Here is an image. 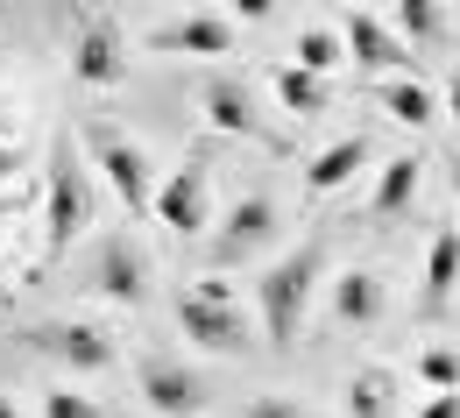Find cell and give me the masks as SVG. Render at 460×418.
Listing matches in <instances>:
<instances>
[{
  "label": "cell",
  "instance_id": "5",
  "mask_svg": "<svg viewBox=\"0 0 460 418\" xmlns=\"http://www.w3.org/2000/svg\"><path fill=\"white\" fill-rule=\"evenodd\" d=\"M85 227H93V184H85V171H78L71 142H58L50 178H43V235H50V255H64Z\"/></svg>",
  "mask_w": 460,
  "mask_h": 418
},
{
  "label": "cell",
  "instance_id": "23",
  "mask_svg": "<svg viewBox=\"0 0 460 418\" xmlns=\"http://www.w3.org/2000/svg\"><path fill=\"white\" fill-rule=\"evenodd\" d=\"M411 376L425 390H460V348H425V355L411 361Z\"/></svg>",
  "mask_w": 460,
  "mask_h": 418
},
{
  "label": "cell",
  "instance_id": "20",
  "mask_svg": "<svg viewBox=\"0 0 460 418\" xmlns=\"http://www.w3.org/2000/svg\"><path fill=\"white\" fill-rule=\"evenodd\" d=\"M270 93H277V107L297 114V120H312L326 107V78H319V71H297V64H284V71L270 78Z\"/></svg>",
  "mask_w": 460,
  "mask_h": 418
},
{
  "label": "cell",
  "instance_id": "14",
  "mask_svg": "<svg viewBox=\"0 0 460 418\" xmlns=\"http://www.w3.org/2000/svg\"><path fill=\"white\" fill-rule=\"evenodd\" d=\"M361 164H368V142H361V135H341V142H326V149L305 164V191L326 199V191H341V184L361 178Z\"/></svg>",
  "mask_w": 460,
  "mask_h": 418
},
{
  "label": "cell",
  "instance_id": "26",
  "mask_svg": "<svg viewBox=\"0 0 460 418\" xmlns=\"http://www.w3.org/2000/svg\"><path fill=\"white\" fill-rule=\"evenodd\" d=\"M411 418H460V390H425V405Z\"/></svg>",
  "mask_w": 460,
  "mask_h": 418
},
{
  "label": "cell",
  "instance_id": "29",
  "mask_svg": "<svg viewBox=\"0 0 460 418\" xmlns=\"http://www.w3.org/2000/svg\"><path fill=\"white\" fill-rule=\"evenodd\" d=\"M14 171H22V149H14V142H0V184H14Z\"/></svg>",
  "mask_w": 460,
  "mask_h": 418
},
{
  "label": "cell",
  "instance_id": "32",
  "mask_svg": "<svg viewBox=\"0 0 460 418\" xmlns=\"http://www.w3.org/2000/svg\"><path fill=\"white\" fill-rule=\"evenodd\" d=\"M454 191H460V171H454Z\"/></svg>",
  "mask_w": 460,
  "mask_h": 418
},
{
  "label": "cell",
  "instance_id": "10",
  "mask_svg": "<svg viewBox=\"0 0 460 418\" xmlns=\"http://www.w3.org/2000/svg\"><path fill=\"white\" fill-rule=\"evenodd\" d=\"M347 64H361V71H376V78H397V71H411V43H403L390 22H376L368 7H354L347 14Z\"/></svg>",
  "mask_w": 460,
  "mask_h": 418
},
{
  "label": "cell",
  "instance_id": "2",
  "mask_svg": "<svg viewBox=\"0 0 460 418\" xmlns=\"http://www.w3.org/2000/svg\"><path fill=\"white\" fill-rule=\"evenodd\" d=\"M177 334L199 348V355H248V319H241V298L227 291V277H199L177 291Z\"/></svg>",
  "mask_w": 460,
  "mask_h": 418
},
{
  "label": "cell",
  "instance_id": "4",
  "mask_svg": "<svg viewBox=\"0 0 460 418\" xmlns=\"http://www.w3.org/2000/svg\"><path fill=\"white\" fill-rule=\"evenodd\" d=\"M22 348H36L43 361H58L71 376H107L120 361L114 334L93 326V319H36V326H22Z\"/></svg>",
  "mask_w": 460,
  "mask_h": 418
},
{
  "label": "cell",
  "instance_id": "19",
  "mask_svg": "<svg viewBox=\"0 0 460 418\" xmlns=\"http://www.w3.org/2000/svg\"><path fill=\"white\" fill-rule=\"evenodd\" d=\"M411 199H418V156H390V164H383V178H376L368 213H376V220H397Z\"/></svg>",
  "mask_w": 460,
  "mask_h": 418
},
{
  "label": "cell",
  "instance_id": "13",
  "mask_svg": "<svg viewBox=\"0 0 460 418\" xmlns=\"http://www.w3.org/2000/svg\"><path fill=\"white\" fill-rule=\"evenodd\" d=\"M383 305H390V291H383V277H376V270H341V277H333V291H326V312H333V326H347V334L376 326V319H383Z\"/></svg>",
  "mask_w": 460,
  "mask_h": 418
},
{
  "label": "cell",
  "instance_id": "21",
  "mask_svg": "<svg viewBox=\"0 0 460 418\" xmlns=\"http://www.w3.org/2000/svg\"><path fill=\"white\" fill-rule=\"evenodd\" d=\"M297 71H319V78H326V71H341L347 64V36L341 29H297Z\"/></svg>",
  "mask_w": 460,
  "mask_h": 418
},
{
  "label": "cell",
  "instance_id": "24",
  "mask_svg": "<svg viewBox=\"0 0 460 418\" xmlns=\"http://www.w3.org/2000/svg\"><path fill=\"white\" fill-rule=\"evenodd\" d=\"M43 418H100V405L85 390H71V383H50L43 390Z\"/></svg>",
  "mask_w": 460,
  "mask_h": 418
},
{
  "label": "cell",
  "instance_id": "25",
  "mask_svg": "<svg viewBox=\"0 0 460 418\" xmlns=\"http://www.w3.org/2000/svg\"><path fill=\"white\" fill-rule=\"evenodd\" d=\"M241 418H305L297 397H255V405H241Z\"/></svg>",
  "mask_w": 460,
  "mask_h": 418
},
{
  "label": "cell",
  "instance_id": "12",
  "mask_svg": "<svg viewBox=\"0 0 460 418\" xmlns=\"http://www.w3.org/2000/svg\"><path fill=\"white\" fill-rule=\"evenodd\" d=\"M142 405L156 418H199L206 412V383L184 361H142Z\"/></svg>",
  "mask_w": 460,
  "mask_h": 418
},
{
  "label": "cell",
  "instance_id": "30",
  "mask_svg": "<svg viewBox=\"0 0 460 418\" xmlns=\"http://www.w3.org/2000/svg\"><path fill=\"white\" fill-rule=\"evenodd\" d=\"M0 418H22V412H14V397H0Z\"/></svg>",
  "mask_w": 460,
  "mask_h": 418
},
{
  "label": "cell",
  "instance_id": "11",
  "mask_svg": "<svg viewBox=\"0 0 460 418\" xmlns=\"http://www.w3.org/2000/svg\"><path fill=\"white\" fill-rule=\"evenodd\" d=\"M93 291H100L107 305H142V298H149V255H142L128 235H107V241H100Z\"/></svg>",
  "mask_w": 460,
  "mask_h": 418
},
{
  "label": "cell",
  "instance_id": "7",
  "mask_svg": "<svg viewBox=\"0 0 460 418\" xmlns=\"http://www.w3.org/2000/svg\"><path fill=\"white\" fill-rule=\"evenodd\" d=\"M277 235H284L277 199H270V191H241L227 206V220H220V235H213V262H220V270H227V262H255Z\"/></svg>",
  "mask_w": 460,
  "mask_h": 418
},
{
  "label": "cell",
  "instance_id": "17",
  "mask_svg": "<svg viewBox=\"0 0 460 418\" xmlns=\"http://www.w3.org/2000/svg\"><path fill=\"white\" fill-rule=\"evenodd\" d=\"M376 100H383V114L403 120V128H432V120L447 114V107H439V93H432L425 78H411V71L383 78V93H376Z\"/></svg>",
  "mask_w": 460,
  "mask_h": 418
},
{
  "label": "cell",
  "instance_id": "31",
  "mask_svg": "<svg viewBox=\"0 0 460 418\" xmlns=\"http://www.w3.org/2000/svg\"><path fill=\"white\" fill-rule=\"evenodd\" d=\"M319 7H354V0H319Z\"/></svg>",
  "mask_w": 460,
  "mask_h": 418
},
{
  "label": "cell",
  "instance_id": "18",
  "mask_svg": "<svg viewBox=\"0 0 460 418\" xmlns=\"http://www.w3.org/2000/svg\"><path fill=\"white\" fill-rule=\"evenodd\" d=\"M397 412V376L390 369H354L347 376V418H390Z\"/></svg>",
  "mask_w": 460,
  "mask_h": 418
},
{
  "label": "cell",
  "instance_id": "3",
  "mask_svg": "<svg viewBox=\"0 0 460 418\" xmlns=\"http://www.w3.org/2000/svg\"><path fill=\"white\" fill-rule=\"evenodd\" d=\"M85 149H93V164H100V178L114 184V199L135 213V220H149V206H156V164H149V149L135 142V135H120V128H85Z\"/></svg>",
  "mask_w": 460,
  "mask_h": 418
},
{
  "label": "cell",
  "instance_id": "8",
  "mask_svg": "<svg viewBox=\"0 0 460 418\" xmlns=\"http://www.w3.org/2000/svg\"><path fill=\"white\" fill-rule=\"evenodd\" d=\"M149 50H164V58H199V64H220L241 50V22L234 14H184V22H164V29H149L142 36Z\"/></svg>",
  "mask_w": 460,
  "mask_h": 418
},
{
  "label": "cell",
  "instance_id": "22",
  "mask_svg": "<svg viewBox=\"0 0 460 418\" xmlns=\"http://www.w3.org/2000/svg\"><path fill=\"white\" fill-rule=\"evenodd\" d=\"M397 29H403V43H439L447 14H439V0H397Z\"/></svg>",
  "mask_w": 460,
  "mask_h": 418
},
{
  "label": "cell",
  "instance_id": "6",
  "mask_svg": "<svg viewBox=\"0 0 460 418\" xmlns=\"http://www.w3.org/2000/svg\"><path fill=\"white\" fill-rule=\"evenodd\" d=\"M149 220L164 227V235H206L213 227V171L191 156L184 171H171V178H156V206H149Z\"/></svg>",
  "mask_w": 460,
  "mask_h": 418
},
{
  "label": "cell",
  "instance_id": "27",
  "mask_svg": "<svg viewBox=\"0 0 460 418\" xmlns=\"http://www.w3.org/2000/svg\"><path fill=\"white\" fill-rule=\"evenodd\" d=\"M234 22H277V0H227Z\"/></svg>",
  "mask_w": 460,
  "mask_h": 418
},
{
  "label": "cell",
  "instance_id": "15",
  "mask_svg": "<svg viewBox=\"0 0 460 418\" xmlns=\"http://www.w3.org/2000/svg\"><path fill=\"white\" fill-rule=\"evenodd\" d=\"M460 291V227H432V248H425V312H447V298Z\"/></svg>",
  "mask_w": 460,
  "mask_h": 418
},
{
  "label": "cell",
  "instance_id": "1",
  "mask_svg": "<svg viewBox=\"0 0 460 418\" xmlns=\"http://www.w3.org/2000/svg\"><path fill=\"white\" fill-rule=\"evenodd\" d=\"M319 270H326V255L319 248H290L277 255L270 270H255V312H262V341L290 355L297 348V326H305V312L319 298Z\"/></svg>",
  "mask_w": 460,
  "mask_h": 418
},
{
  "label": "cell",
  "instance_id": "9",
  "mask_svg": "<svg viewBox=\"0 0 460 418\" xmlns=\"http://www.w3.org/2000/svg\"><path fill=\"white\" fill-rule=\"evenodd\" d=\"M71 78L85 85V93H114L120 78H128V36H120L114 22H78V36H71Z\"/></svg>",
  "mask_w": 460,
  "mask_h": 418
},
{
  "label": "cell",
  "instance_id": "16",
  "mask_svg": "<svg viewBox=\"0 0 460 418\" xmlns=\"http://www.w3.org/2000/svg\"><path fill=\"white\" fill-rule=\"evenodd\" d=\"M206 120L220 128V135H262V114H255V100H248V85L241 78H206Z\"/></svg>",
  "mask_w": 460,
  "mask_h": 418
},
{
  "label": "cell",
  "instance_id": "28",
  "mask_svg": "<svg viewBox=\"0 0 460 418\" xmlns=\"http://www.w3.org/2000/svg\"><path fill=\"white\" fill-rule=\"evenodd\" d=\"M439 107H447V120H460V64L447 71V85H439Z\"/></svg>",
  "mask_w": 460,
  "mask_h": 418
}]
</instances>
